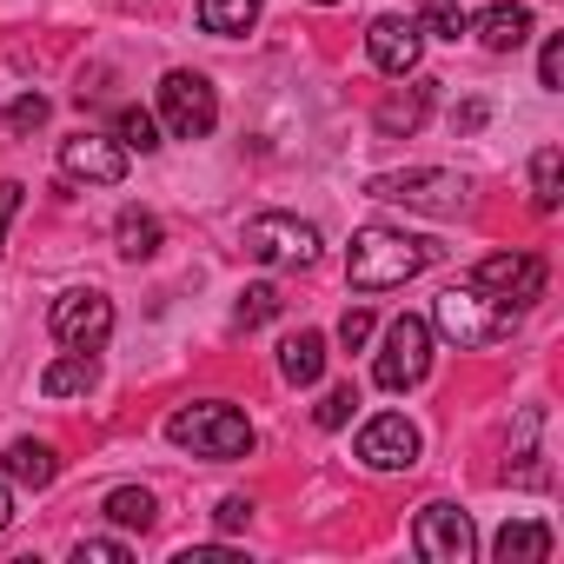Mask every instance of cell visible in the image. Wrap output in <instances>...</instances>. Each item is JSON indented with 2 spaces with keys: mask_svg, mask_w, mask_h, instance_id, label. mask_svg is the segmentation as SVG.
<instances>
[{
  "mask_svg": "<svg viewBox=\"0 0 564 564\" xmlns=\"http://www.w3.org/2000/svg\"><path fill=\"white\" fill-rule=\"evenodd\" d=\"M425 265H438V239H419L405 226H366L352 232V252H346V279L359 293H392Z\"/></svg>",
  "mask_w": 564,
  "mask_h": 564,
  "instance_id": "cell-1",
  "label": "cell"
},
{
  "mask_svg": "<svg viewBox=\"0 0 564 564\" xmlns=\"http://www.w3.org/2000/svg\"><path fill=\"white\" fill-rule=\"evenodd\" d=\"M166 438H173L180 452H193V458H213V465L252 452V425H246V412H239V405H219V399L180 405V412L166 419Z\"/></svg>",
  "mask_w": 564,
  "mask_h": 564,
  "instance_id": "cell-2",
  "label": "cell"
},
{
  "mask_svg": "<svg viewBox=\"0 0 564 564\" xmlns=\"http://www.w3.org/2000/svg\"><path fill=\"white\" fill-rule=\"evenodd\" d=\"M438 333L445 339H458L465 352H478V346H498V339H511L518 333V306H505V300H491V293H478V286H452V293H438Z\"/></svg>",
  "mask_w": 564,
  "mask_h": 564,
  "instance_id": "cell-3",
  "label": "cell"
},
{
  "mask_svg": "<svg viewBox=\"0 0 564 564\" xmlns=\"http://www.w3.org/2000/svg\"><path fill=\"white\" fill-rule=\"evenodd\" d=\"M239 246L259 265H313L319 259V226H306L293 213H259V219H246Z\"/></svg>",
  "mask_w": 564,
  "mask_h": 564,
  "instance_id": "cell-4",
  "label": "cell"
},
{
  "mask_svg": "<svg viewBox=\"0 0 564 564\" xmlns=\"http://www.w3.org/2000/svg\"><path fill=\"white\" fill-rule=\"evenodd\" d=\"M425 372H432V319L405 313V319L386 326V352H379L372 379L386 392H412V386H425Z\"/></svg>",
  "mask_w": 564,
  "mask_h": 564,
  "instance_id": "cell-5",
  "label": "cell"
},
{
  "mask_svg": "<svg viewBox=\"0 0 564 564\" xmlns=\"http://www.w3.org/2000/svg\"><path fill=\"white\" fill-rule=\"evenodd\" d=\"M160 113H166V133L173 140H206L219 127V100H213V80L206 74H186L173 67L160 80Z\"/></svg>",
  "mask_w": 564,
  "mask_h": 564,
  "instance_id": "cell-6",
  "label": "cell"
},
{
  "mask_svg": "<svg viewBox=\"0 0 564 564\" xmlns=\"http://www.w3.org/2000/svg\"><path fill=\"white\" fill-rule=\"evenodd\" d=\"M366 193H372V199H392V206H412V213H458V206H465V180H458V173H445V166L379 173Z\"/></svg>",
  "mask_w": 564,
  "mask_h": 564,
  "instance_id": "cell-7",
  "label": "cell"
},
{
  "mask_svg": "<svg viewBox=\"0 0 564 564\" xmlns=\"http://www.w3.org/2000/svg\"><path fill=\"white\" fill-rule=\"evenodd\" d=\"M54 339L74 346V352H100L113 339V300L80 286V293H61L54 300Z\"/></svg>",
  "mask_w": 564,
  "mask_h": 564,
  "instance_id": "cell-8",
  "label": "cell"
},
{
  "mask_svg": "<svg viewBox=\"0 0 564 564\" xmlns=\"http://www.w3.org/2000/svg\"><path fill=\"white\" fill-rule=\"evenodd\" d=\"M471 286L524 313L531 300H544V259H538V252H491V259H478Z\"/></svg>",
  "mask_w": 564,
  "mask_h": 564,
  "instance_id": "cell-9",
  "label": "cell"
},
{
  "mask_svg": "<svg viewBox=\"0 0 564 564\" xmlns=\"http://www.w3.org/2000/svg\"><path fill=\"white\" fill-rule=\"evenodd\" d=\"M412 544H419V557H432V564H471L478 531H471V518H465L458 505H425L419 524H412Z\"/></svg>",
  "mask_w": 564,
  "mask_h": 564,
  "instance_id": "cell-10",
  "label": "cell"
},
{
  "mask_svg": "<svg viewBox=\"0 0 564 564\" xmlns=\"http://www.w3.org/2000/svg\"><path fill=\"white\" fill-rule=\"evenodd\" d=\"M359 465H372V471H412V465H419V425H412L405 412L366 419V432H359Z\"/></svg>",
  "mask_w": 564,
  "mask_h": 564,
  "instance_id": "cell-11",
  "label": "cell"
},
{
  "mask_svg": "<svg viewBox=\"0 0 564 564\" xmlns=\"http://www.w3.org/2000/svg\"><path fill=\"white\" fill-rule=\"evenodd\" d=\"M366 54H372L379 74L405 80V74L419 67V54H425V34H419V21H405V14H379V21L366 28Z\"/></svg>",
  "mask_w": 564,
  "mask_h": 564,
  "instance_id": "cell-12",
  "label": "cell"
},
{
  "mask_svg": "<svg viewBox=\"0 0 564 564\" xmlns=\"http://www.w3.org/2000/svg\"><path fill=\"white\" fill-rule=\"evenodd\" d=\"M61 173L87 180V186H120L127 180V147L100 140V133H74V140H61Z\"/></svg>",
  "mask_w": 564,
  "mask_h": 564,
  "instance_id": "cell-13",
  "label": "cell"
},
{
  "mask_svg": "<svg viewBox=\"0 0 564 564\" xmlns=\"http://www.w3.org/2000/svg\"><path fill=\"white\" fill-rule=\"evenodd\" d=\"M471 34H478L491 54H511V47H524V41H531V14L518 8V0H491V8L471 21Z\"/></svg>",
  "mask_w": 564,
  "mask_h": 564,
  "instance_id": "cell-14",
  "label": "cell"
},
{
  "mask_svg": "<svg viewBox=\"0 0 564 564\" xmlns=\"http://www.w3.org/2000/svg\"><path fill=\"white\" fill-rule=\"evenodd\" d=\"M0 465H8V478H14V485H34V491H47V485L61 478V452H54L47 438H14Z\"/></svg>",
  "mask_w": 564,
  "mask_h": 564,
  "instance_id": "cell-15",
  "label": "cell"
},
{
  "mask_svg": "<svg viewBox=\"0 0 564 564\" xmlns=\"http://www.w3.org/2000/svg\"><path fill=\"white\" fill-rule=\"evenodd\" d=\"M100 386V366H94V352H74L67 346V359H54L47 372H41V392L47 399H80V392H94Z\"/></svg>",
  "mask_w": 564,
  "mask_h": 564,
  "instance_id": "cell-16",
  "label": "cell"
},
{
  "mask_svg": "<svg viewBox=\"0 0 564 564\" xmlns=\"http://www.w3.org/2000/svg\"><path fill=\"white\" fill-rule=\"evenodd\" d=\"M491 551H498V564H544L551 557V531L538 518H518V524H505L491 538Z\"/></svg>",
  "mask_w": 564,
  "mask_h": 564,
  "instance_id": "cell-17",
  "label": "cell"
},
{
  "mask_svg": "<svg viewBox=\"0 0 564 564\" xmlns=\"http://www.w3.org/2000/svg\"><path fill=\"white\" fill-rule=\"evenodd\" d=\"M279 372H286V386H319V372H326V333H293L286 346H279Z\"/></svg>",
  "mask_w": 564,
  "mask_h": 564,
  "instance_id": "cell-18",
  "label": "cell"
},
{
  "mask_svg": "<svg viewBox=\"0 0 564 564\" xmlns=\"http://www.w3.org/2000/svg\"><path fill=\"white\" fill-rule=\"evenodd\" d=\"M113 246H120V259H153L160 252V219L147 206H127L113 219Z\"/></svg>",
  "mask_w": 564,
  "mask_h": 564,
  "instance_id": "cell-19",
  "label": "cell"
},
{
  "mask_svg": "<svg viewBox=\"0 0 564 564\" xmlns=\"http://www.w3.org/2000/svg\"><path fill=\"white\" fill-rule=\"evenodd\" d=\"M432 87L438 80H419L412 94H392L372 120H379V133H419V120H425V107H432Z\"/></svg>",
  "mask_w": 564,
  "mask_h": 564,
  "instance_id": "cell-20",
  "label": "cell"
},
{
  "mask_svg": "<svg viewBox=\"0 0 564 564\" xmlns=\"http://www.w3.org/2000/svg\"><path fill=\"white\" fill-rule=\"evenodd\" d=\"M120 531H153V518H160V498L153 491H140V485H120V491H107V505H100Z\"/></svg>",
  "mask_w": 564,
  "mask_h": 564,
  "instance_id": "cell-21",
  "label": "cell"
},
{
  "mask_svg": "<svg viewBox=\"0 0 564 564\" xmlns=\"http://www.w3.org/2000/svg\"><path fill=\"white\" fill-rule=\"evenodd\" d=\"M259 21V0H199V28L206 34H246Z\"/></svg>",
  "mask_w": 564,
  "mask_h": 564,
  "instance_id": "cell-22",
  "label": "cell"
},
{
  "mask_svg": "<svg viewBox=\"0 0 564 564\" xmlns=\"http://www.w3.org/2000/svg\"><path fill=\"white\" fill-rule=\"evenodd\" d=\"M113 133H120V147H140V153L160 147V120H153L147 107H120V113H113Z\"/></svg>",
  "mask_w": 564,
  "mask_h": 564,
  "instance_id": "cell-23",
  "label": "cell"
},
{
  "mask_svg": "<svg viewBox=\"0 0 564 564\" xmlns=\"http://www.w3.org/2000/svg\"><path fill=\"white\" fill-rule=\"evenodd\" d=\"M265 319H279V293H272V286H246L239 306H232V326L252 333V326H265Z\"/></svg>",
  "mask_w": 564,
  "mask_h": 564,
  "instance_id": "cell-24",
  "label": "cell"
},
{
  "mask_svg": "<svg viewBox=\"0 0 564 564\" xmlns=\"http://www.w3.org/2000/svg\"><path fill=\"white\" fill-rule=\"evenodd\" d=\"M531 199H538V213L557 206V147H538V160H531Z\"/></svg>",
  "mask_w": 564,
  "mask_h": 564,
  "instance_id": "cell-25",
  "label": "cell"
},
{
  "mask_svg": "<svg viewBox=\"0 0 564 564\" xmlns=\"http://www.w3.org/2000/svg\"><path fill=\"white\" fill-rule=\"evenodd\" d=\"M352 412H359V386H333V392L319 399V412H313V419H319L326 432H339V425H346Z\"/></svg>",
  "mask_w": 564,
  "mask_h": 564,
  "instance_id": "cell-26",
  "label": "cell"
},
{
  "mask_svg": "<svg viewBox=\"0 0 564 564\" xmlns=\"http://www.w3.org/2000/svg\"><path fill=\"white\" fill-rule=\"evenodd\" d=\"M419 21H425L432 34H445V41H458V34H465V14H458V0H425V8H419Z\"/></svg>",
  "mask_w": 564,
  "mask_h": 564,
  "instance_id": "cell-27",
  "label": "cell"
},
{
  "mask_svg": "<svg viewBox=\"0 0 564 564\" xmlns=\"http://www.w3.org/2000/svg\"><path fill=\"white\" fill-rule=\"evenodd\" d=\"M8 127H14V133H34V127H47V100H41V94H21V100L8 107Z\"/></svg>",
  "mask_w": 564,
  "mask_h": 564,
  "instance_id": "cell-28",
  "label": "cell"
},
{
  "mask_svg": "<svg viewBox=\"0 0 564 564\" xmlns=\"http://www.w3.org/2000/svg\"><path fill=\"white\" fill-rule=\"evenodd\" d=\"M557 80H564V34H551V41H544V54H538V87H551V94H557Z\"/></svg>",
  "mask_w": 564,
  "mask_h": 564,
  "instance_id": "cell-29",
  "label": "cell"
},
{
  "mask_svg": "<svg viewBox=\"0 0 564 564\" xmlns=\"http://www.w3.org/2000/svg\"><path fill=\"white\" fill-rule=\"evenodd\" d=\"M366 339H372V313H366V306H352V313L339 319V346H346V352H359Z\"/></svg>",
  "mask_w": 564,
  "mask_h": 564,
  "instance_id": "cell-30",
  "label": "cell"
},
{
  "mask_svg": "<svg viewBox=\"0 0 564 564\" xmlns=\"http://www.w3.org/2000/svg\"><path fill=\"white\" fill-rule=\"evenodd\" d=\"M74 557H80V564H127V544H113V538H80Z\"/></svg>",
  "mask_w": 564,
  "mask_h": 564,
  "instance_id": "cell-31",
  "label": "cell"
},
{
  "mask_svg": "<svg viewBox=\"0 0 564 564\" xmlns=\"http://www.w3.org/2000/svg\"><path fill=\"white\" fill-rule=\"evenodd\" d=\"M21 180H0V246H8V226H14V213H21Z\"/></svg>",
  "mask_w": 564,
  "mask_h": 564,
  "instance_id": "cell-32",
  "label": "cell"
},
{
  "mask_svg": "<svg viewBox=\"0 0 564 564\" xmlns=\"http://www.w3.org/2000/svg\"><path fill=\"white\" fill-rule=\"evenodd\" d=\"M213 518H219V531H239V524L252 518V498H219V511H213Z\"/></svg>",
  "mask_w": 564,
  "mask_h": 564,
  "instance_id": "cell-33",
  "label": "cell"
},
{
  "mask_svg": "<svg viewBox=\"0 0 564 564\" xmlns=\"http://www.w3.org/2000/svg\"><path fill=\"white\" fill-rule=\"evenodd\" d=\"M180 564H232V551H219V544H199V551H180Z\"/></svg>",
  "mask_w": 564,
  "mask_h": 564,
  "instance_id": "cell-34",
  "label": "cell"
},
{
  "mask_svg": "<svg viewBox=\"0 0 564 564\" xmlns=\"http://www.w3.org/2000/svg\"><path fill=\"white\" fill-rule=\"evenodd\" d=\"M458 127L478 133V127H485V100H465V107H458Z\"/></svg>",
  "mask_w": 564,
  "mask_h": 564,
  "instance_id": "cell-35",
  "label": "cell"
},
{
  "mask_svg": "<svg viewBox=\"0 0 564 564\" xmlns=\"http://www.w3.org/2000/svg\"><path fill=\"white\" fill-rule=\"evenodd\" d=\"M8 524H14V491L0 485V531H8Z\"/></svg>",
  "mask_w": 564,
  "mask_h": 564,
  "instance_id": "cell-36",
  "label": "cell"
},
{
  "mask_svg": "<svg viewBox=\"0 0 564 564\" xmlns=\"http://www.w3.org/2000/svg\"><path fill=\"white\" fill-rule=\"evenodd\" d=\"M313 8H339V0H313Z\"/></svg>",
  "mask_w": 564,
  "mask_h": 564,
  "instance_id": "cell-37",
  "label": "cell"
}]
</instances>
